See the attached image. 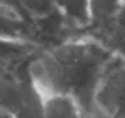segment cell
I'll return each instance as SVG.
<instances>
[{"mask_svg": "<svg viewBox=\"0 0 125 118\" xmlns=\"http://www.w3.org/2000/svg\"><path fill=\"white\" fill-rule=\"evenodd\" d=\"M121 8V0H89V27L94 31L109 24Z\"/></svg>", "mask_w": 125, "mask_h": 118, "instance_id": "4", "label": "cell"}, {"mask_svg": "<svg viewBox=\"0 0 125 118\" xmlns=\"http://www.w3.org/2000/svg\"><path fill=\"white\" fill-rule=\"evenodd\" d=\"M54 3L66 20L78 30L89 27V0H54Z\"/></svg>", "mask_w": 125, "mask_h": 118, "instance_id": "5", "label": "cell"}, {"mask_svg": "<svg viewBox=\"0 0 125 118\" xmlns=\"http://www.w3.org/2000/svg\"><path fill=\"white\" fill-rule=\"evenodd\" d=\"M121 7H125V0H121Z\"/></svg>", "mask_w": 125, "mask_h": 118, "instance_id": "6", "label": "cell"}, {"mask_svg": "<svg viewBox=\"0 0 125 118\" xmlns=\"http://www.w3.org/2000/svg\"><path fill=\"white\" fill-rule=\"evenodd\" d=\"M93 118H125V62L114 58L100 79L93 98Z\"/></svg>", "mask_w": 125, "mask_h": 118, "instance_id": "2", "label": "cell"}, {"mask_svg": "<svg viewBox=\"0 0 125 118\" xmlns=\"http://www.w3.org/2000/svg\"><path fill=\"white\" fill-rule=\"evenodd\" d=\"M87 36L98 40L112 51L117 58L125 62V27L110 21L109 24L94 31H89Z\"/></svg>", "mask_w": 125, "mask_h": 118, "instance_id": "3", "label": "cell"}, {"mask_svg": "<svg viewBox=\"0 0 125 118\" xmlns=\"http://www.w3.org/2000/svg\"><path fill=\"white\" fill-rule=\"evenodd\" d=\"M114 58L109 48L86 35L44 51L30 62L27 71L42 99L71 97L92 115L95 88Z\"/></svg>", "mask_w": 125, "mask_h": 118, "instance_id": "1", "label": "cell"}]
</instances>
